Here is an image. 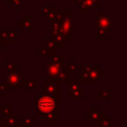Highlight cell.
<instances>
[{"instance_id":"obj_34","label":"cell","mask_w":127,"mask_h":127,"mask_svg":"<svg viewBox=\"0 0 127 127\" xmlns=\"http://www.w3.org/2000/svg\"><path fill=\"white\" fill-rule=\"evenodd\" d=\"M10 91V87L4 82L0 83V93H8Z\"/></svg>"},{"instance_id":"obj_25","label":"cell","mask_w":127,"mask_h":127,"mask_svg":"<svg viewBox=\"0 0 127 127\" xmlns=\"http://www.w3.org/2000/svg\"><path fill=\"white\" fill-rule=\"evenodd\" d=\"M4 68H5V71L10 72V71H14V70L19 69V65H18V64H15L12 63V62H5V64H4Z\"/></svg>"},{"instance_id":"obj_7","label":"cell","mask_w":127,"mask_h":127,"mask_svg":"<svg viewBox=\"0 0 127 127\" xmlns=\"http://www.w3.org/2000/svg\"><path fill=\"white\" fill-rule=\"evenodd\" d=\"M41 93L60 97V84L57 82H46L41 84Z\"/></svg>"},{"instance_id":"obj_29","label":"cell","mask_w":127,"mask_h":127,"mask_svg":"<svg viewBox=\"0 0 127 127\" xmlns=\"http://www.w3.org/2000/svg\"><path fill=\"white\" fill-rule=\"evenodd\" d=\"M51 23V31L52 32H60L61 29V22H58L56 20H53L50 22Z\"/></svg>"},{"instance_id":"obj_17","label":"cell","mask_w":127,"mask_h":127,"mask_svg":"<svg viewBox=\"0 0 127 127\" xmlns=\"http://www.w3.org/2000/svg\"><path fill=\"white\" fill-rule=\"evenodd\" d=\"M55 49H51L48 47H39L36 50V54L38 57H50Z\"/></svg>"},{"instance_id":"obj_6","label":"cell","mask_w":127,"mask_h":127,"mask_svg":"<svg viewBox=\"0 0 127 127\" xmlns=\"http://www.w3.org/2000/svg\"><path fill=\"white\" fill-rule=\"evenodd\" d=\"M22 75H23V70L20 68L14 71H10V72L5 71V83L10 88L18 87L22 79Z\"/></svg>"},{"instance_id":"obj_8","label":"cell","mask_w":127,"mask_h":127,"mask_svg":"<svg viewBox=\"0 0 127 127\" xmlns=\"http://www.w3.org/2000/svg\"><path fill=\"white\" fill-rule=\"evenodd\" d=\"M89 76L91 82L99 83L100 80L104 78V70H102L99 65H89Z\"/></svg>"},{"instance_id":"obj_14","label":"cell","mask_w":127,"mask_h":127,"mask_svg":"<svg viewBox=\"0 0 127 127\" xmlns=\"http://www.w3.org/2000/svg\"><path fill=\"white\" fill-rule=\"evenodd\" d=\"M40 117L42 120H44L46 122L47 125H53V124H55V122L57 120L60 119V116L58 114H56V112H50L47 114H43Z\"/></svg>"},{"instance_id":"obj_24","label":"cell","mask_w":127,"mask_h":127,"mask_svg":"<svg viewBox=\"0 0 127 127\" xmlns=\"http://www.w3.org/2000/svg\"><path fill=\"white\" fill-rule=\"evenodd\" d=\"M15 41H13V40H11L9 37H8V34H7V30H5V29H3V30H1V32H0V43H10V44H12V43H14Z\"/></svg>"},{"instance_id":"obj_31","label":"cell","mask_w":127,"mask_h":127,"mask_svg":"<svg viewBox=\"0 0 127 127\" xmlns=\"http://www.w3.org/2000/svg\"><path fill=\"white\" fill-rule=\"evenodd\" d=\"M55 14H56L55 7H54V6H50L49 13L46 15V17H47V19H48V20L51 22V21H53V20H54V18H55Z\"/></svg>"},{"instance_id":"obj_39","label":"cell","mask_w":127,"mask_h":127,"mask_svg":"<svg viewBox=\"0 0 127 127\" xmlns=\"http://www.w3.org/2000/svg\"><path fill=\"white\" fill-rule=\"evenodd\" d=\"M15 127H26V126H24L23 124H17Z\"/></svg>"},{"instance_id":"obj_44","label":"cell","mask_w":127,"mask_h":127,"mask_svg":"<svg viewBox=\"0 0 127 127\" xmlns=\"http://www.w3.org/2000/svg\"><path fill=\"white\" fill-rule=\"evenodd\" d=\"M0 52H1V47H0Z\"/></svg>"},{"instance_id":"obj_13","label":"cell","mask_w":127,"mask_h":127,"mask_svg":"<svg viewBox=\"0 0 127 127\" xmlns=\"http://www.w3.org/2000/svg\"><path fill=\"white\" fill-rule=\"evenodd\" d=\"M68 73H67V71H66V69H63V70H61L54 78H53V80L51 81V82H57V83H59V84H61V83H67V81H68Z\"/></svg>"},{"instance_id":"obj_38","label":"cell","mask_w":127,"mask_h":127,"mask_svg":"<svg viewBox=\"0 0 127 127\" xmlns=\"http://www.w3.org/2000/svg\"><path fill=\"white\" fill-rule=\"evenodd\" d=\"M1 127H10V126H7L5 123H4V119H3V122H2V126Z\"/></svg>"},{"instance_id":"obj_42","label":"cell","mask_w":127,"mask_h":127,"mask_svg":"<svg viewBox=\"0 0 127 127\" xmlns=\"http://www.w3.org/2000/svg\"><path fill=\"white\" fill-rule=\"evenodd\" d=\"M22 3H26V2H28V0H20Z\"/></svg>"},{"instance_id":"obj_32","label":"cell","mask_w":127,"mask_h":127,"mask_svg":"<svg viewBox=\"0 0 127 127\" xmlns=\"http://www.w3.org/2000/svg\"><path fill=\"white\" fill-rule=\"evenodd\" d=\"M22 4H23V3H22L20 0H13L9 5L14 8V11L17 12V11H19V8L22 6Z\"/></svg>"},{"instance_id":"obj_23","label":"cell","mask_w":127,"mask_h":127,"mask_svg":"<svg viewBox=\"0 0 127 127\" xmlns=\"http://www.w3.org/2000/svg\"><path fill=\"white\" fill-rule=\"evenodd\" d=\"M95 37L98 39H108L109 38V31L102 29V28H99V27H96Z\"/></svg>"},{"instance_id":"obj_33","label":"cell","mask_w":127,"mask_h":127,"mask_svg":"<svg viewBox=\"0 0 127 127\" xmlns=\"http://www.w3.org/2000/svg\"><path fill=\"white\" fill-rule=\"evenodd\" d=\"M84 2H85V5H86V8H87V11H95L96 10V6L92 1L84 0Z\"/></svg>"},{"instance_id":"obj_11","label":"cell","mask_w":127,"mask_h":127,"mask_svg":"<svg viewBox=\"0 0 127 127\" xmlns=\"http://www.w3.org/2000/svg\"><path fill=\"white\" fill-rule=\"evenodd\" d=\"M77 77L76 79L81 83H85V84H89L91 83L90 81V76H89V65H82L81 66V73L80 74H76Z\"/></svg>"},{"instance_id":"obj_9","label":"cell","mask_w":127,"mask_h":127,"mask_svg":"<svg viewBox=\"0 0 127 127\" xmlns=\"http://www.w3.org/2000/svg\"><path fill=\"white\" fill-rule=\"evenodd\" d=\"M36 83H37V79H35V78H33V79L25 78V79H21L18 87L19 88H26L29 93H36L37 92Z\"/></svg>"},{"instance_id":"obj_37","label":"cell","mask_w":127,"mask_h":127,"mask_svg":"<svg viewBox=\"0 0 127 127\" xmlns=\"http://www.w3.org/2000/svg\"><path fill=\"white\" fill-rule=\"evenodd\" d=\"M90 1H92V2L95 4L96 8H98V7L100 6V4H101V3H103L105 0H90Z\"/></svg>"},{"instance_id":"obj_16","label":"cell","mask_w":127,"mask_h":127,"mask_svg":"<svg viewBox=\"0 0 127 127\" xmlns=\"http://www.w3.org/2000/svg\"><path fill=\"white\" fill-rule=\"evenodd\" d=\"M113 92L106 88H100L99 89V100L101 102H107L111 97H113Z\"/></svg>"},{"instance_id":"obj_30","label":"cell","mask_w":127,"mask_h":127,"mask_svg":"<svg viewBox=\"0 0 127 127\" xmlns=\"http://www.w3.org/2000/svg\"><path fill=\"white\" fill-rule=\"evenodd\" d=\"M76 10L77 11H87V8H86V5H85V2L84 0H80L76 3Z\"/></svg>"},{"instance_id":"obj_43","label":"cell","mask_w":127,"mask_h":127,"mask_svg":"<svg viewBox=\"0 0 127 127\" xmlns=\"http://www.w3.org/2000/svg\"><path fill=\"white\" fill-rule=\"evenodd\" d=\"M72 1H73L74 3H77V2H78V1H80V0H72Z\"/></svg>"},{"instance_id":"obj_22","label":"cell","mask_w":127,"mask_h":127,"mask_svg":"<svg viewBox=\"0 0 127 127\" xmlns=\"http://www.w3.org/2000/svg\"><path fill=\"white\" fill-rule=\"evenodd\" d=\"M22 121H23V125L24 126H26V127H33L34 125H36L37 124V120L35 119V118H33L32 116H28V115H26V116H23V118H22Z\"/></svg>"},{"instance_id":"obj_26","label":"cell","mask_w":127,"mask_h":127,"mask_svg":"<svg viewBox=\"0 0 127 127\" xmlns=\"http://www.w3.org/2000/svg\"><path fill=\"white\" fill-rule=\"evenodd\" d=\"M7 34H8V37L15 41L19 38V30L18 29H10V30H7Z\"/></svg>"},{"instance_id":"obj_15","label":"cell","mask_w":127,"mask_h":127,"mask_svg":"<svg viewBox=\"0 0 127 127\" xmlns=\"http://www.w3.org/2000/svg\"><path fill=\"white\" fill-rule=\"evenodd\" d=\"M50 37L53 39V40H55L58 44H60L62 47H64V44H66V43H68V39H66L64 35H62L60 32H50Z\"/></svg>"},{"instance_id":"obj_36","label":"cell","mask_w":127,"mask_h":127,"mask_svg":"<svg viewBox=\"0 0 127 127\" xmlns=\"http://www.w3.org/2000/svg\"><path fill=\"white\" fill-rule=\"evenodd\" d=\"M49 10H50V7H42L41 8V13L46 16L49 13Z\"/></svg>"},{"instance_id":"obj_40","label":"cell","mask_w":127,"mask_h":127,"mask_svg":"<svg viewBox=\"0 0 127 127\" xmlns=\"http://www.w3.org/2000/svg\"><path fill=\"white\" fill-rule=\"evenodd\" d=\"M2 122H3V119L1 118V116H0V127L2 126Z\"/></svg>"},{"instance_id":"obj_1","label":"cell","mask_w":127,"mask_h":127,"mask_svg":"<svg viewBox=\"0 0 127 127\" xmlns=\"http://www.w3.org/2000/svg\"><path fill=\"white\" fill-rule=\"evenodd\" d=\"M59 100H60V97H54L47 94H42L41 96L37 97V100H36L37 115L41 116L43 114H47L50 112L59 111L60 110Z\"/></svg>"},{"instance_id":"obj_41","label":"cell","mask_w":127,"mask_h":127,"mask_svg":"<svg viewBox=\"0 0 127 127\" xmlns=\"http://www.w3.org/2000/svg\"><path fill=\"white\" fill-rule=\"evenodd\" d=\"M5 1H6V2L8 3V4H10V3H11V2L13 1V0H5Z\"/></svg>"},{"instance_id":"obj_21","label":"cell","mask_w":127,"mask_h":127,"mask_svg":"<svg viewBox=\"0 0 127 127\" xmlns=\"http://www.w3.org/2000/svg\"><path fill=\"white\" fill-rule=\"evenodd\" d=\"M98 125L100 127H113V120L110 119V117L108 115H104L100 119Z\"/></svg>"},{"instance_id":"obj_18","label":"cell","mask_w":127,"mask_h":127,"mask_svg":"<svg viewBox=\"0 0 127 127\" xmlns=\"http://www.w3.org/2000/svg\"><path fill=\"white\" fill-rule=\"evenodd\" d=\"M4 123L7 126L15 127L17 124H19V116L16 114H12L10 116H7L4 118Z\"/></svg>"},{"instance_id":"obj_28","label":"cell","mask_w":127,"mask_h":127,"mask_svg":"<svg viewBox=\"0 0 127 127\" xmlns=\"http://www.w3.org/2000/svg\"><path fill=\"white\" fill-rule=\"evenodd\" d=\"M85 96H86V93H85V92L79 91V92L73 94V95L71 96V98H72V101H74V102H78V101H81L82 98L85 97Z\"/></svg>"},{"instance_id":"obj_27","label":"cell","mask_w":127,"mask_h":127,"mask_svg":"<svg viewBox=\"0 0 127 127\" xmlns=\"http://www.w3.org/2000/svg\"><path fill=\"white\" fill-rule=\"evenodd\" d=\"M46 47H48V48H51V49H55L56 47L62 48V46H61L60 44H58V43H57L55 40H53L51 37L46 39Z\"/></svg>"},{"instance_id":"obj_20","label":"cell","mask_w":127,"mask_h":127,"mask_svg":"<svg viewBox=\"0 0 127 127\" xmlns=\"http://www.w3.org/2000/svg\"><path fill=\"white\" fill-rule=\"evenodd\" d=\"M0 110H1V114L4 117L10 116L12 114H15V107L13 105L7 106V105H1L0 106Z\"/></svg>"},{"instance_id":"obj_3","label":"cell","mask_w":127,"mask_h":127,"mask_svg":"<svg viewBox=\"0 0 127 127\" xmlns=\"http://www.w3.org/2000/svg\"><path fill=\"white\" fill-rule=\"evenodd\" d=\"M63 69H64V65L63 63H53L51 61L47 62L45 65L46 82H51L53 78Z\"/></svg>"},{"instance_id":"obj_10","label":"cell","mask_w":127,"mask_h":127,"mask_svg":"<svg viewBox=\"0 0 127 127\" xmlns=\"http://www.w3.org/2000/svg\"><path fill=\"white\" fill-rule=\"evenodd\" d=\"M67 85H68V93H67L68 97H71L73 94L81 91V83L76 78L68 79Z\"/></svg>"},{"instance_id":"obj_19","label":"cell","mask_w":127,"mask_h":127,"mask_svg":"<svg viewBox=\"0 0 127 127\" xmlns=\"http://www.w3.org/2000/svg\"><path fill=\"white\" fill-rule=\"evenodd\" d=\"M77 62L76 61H68L67 62V73L68 75H76L77 74Z\"/></svg>"},{"instance_id":"obj_12","label":"cell","mask_w":127,"mask_h":127,"mask_svg":"<svg viewBox=\"0 0 127 127\" xmlns=\"http://www.w3.org/2000/svg\"><path fill=\"white\" fill-rule=\"evenodd\" d=\"M33 28V17L31 15H26L23 19L18 21V30H30Z\"/></svg>"},{"instance_id":"obj_2","label":"cell","mask_w":127,"mask_h":127,"mask_svg":"<svg viewBox=\"0 0 127 127\" xmlns=\"http://www.w3.org/2000/svg\"><path fill=\"white\" fill-rule=\"evenodd\" d=\"M63 20L61 21V29L60 33L64 35L66 39H72V31L77 29V21L72 18L71 11H64L63 12Z\"/></svg>"},{"instance_id":"obj_35","label":"cell","mask_w":127,"mask_h":127,"mask_svg":"<svg viewBox=\"0 0 127 127\" xmlns=\"http://www.w3.org/2000/svg\"><path fill=\"white\" fill-rule=\"evenodd\" d=\"M63 17H64L63 12L56 13V14H55V18H54V20H56V21H58V22H61V21L63 20Z\"/></svg>"},{"instance_id":"obj_4","label":"cell","mask_w":127,"mask_h":127,"mask_svg":"<svg viewBox=\"0 0 127 127\" xmlns=\"http://www.w3.org/2000/svg\"><path fill=\"white\" fill-rule=\"evenodd\" d=\"M96 27L110 31L113 26V16L108 11H100L99 16L95 20Z\"/></svg>"},{"instance_id":"obj_5","label":"cell","mask_w":127,"mask_h":127,"mask_svg":"<svg viewBox=\"0 0 127 127\" xmlns=\"http://www.w3.org/2000/svg\"><path fill=\"white\" fill-rule=\"evenodd\" d=\"M105 115L104 110H101L98 105L90 106V109L85 112V118L90 121V124L96 125L99 123L100 119Z\"/></svg>"}]
</instances>
